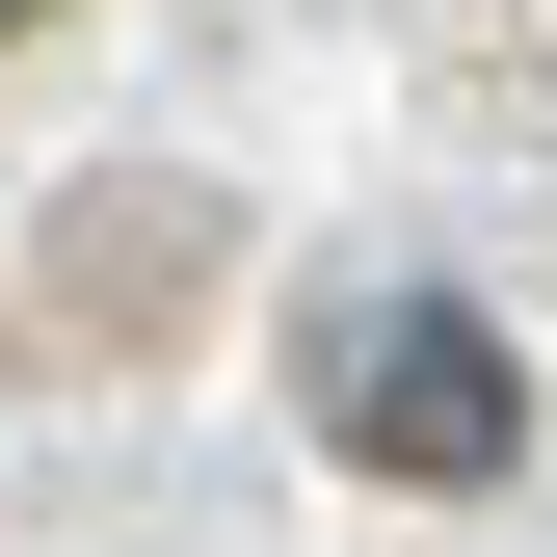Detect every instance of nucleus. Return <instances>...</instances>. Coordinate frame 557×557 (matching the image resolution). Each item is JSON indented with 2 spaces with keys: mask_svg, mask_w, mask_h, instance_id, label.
Returning a JSON list of instances; mask_svg holds the SVG:
<instances>
[{
  "mask_svg": "<svg viewBox=\"0 0 557 557\" xmlns=\"http://www.w3.org/2000/svg\"><path fill=\"white\" fill-rule=\"evenodd\" d=\"M319 451L398 478V505H478V478L531 451V345L478 319V293H345L319 319Z\"/></svg>",
  "mask_w": 557,
  "mask_h": 557,
  "instance_id": "f257e3e1",
  "label": "nucleus"
},
{
  "mask_svg": "<svg viewBox=\"0 0 557 557\" xmlns=\"http://www.w3.org/2000/svg\"><path fill=\"white\" fill-rule=\"evenodd\" d=\"M0 27H27V0H0Z\"/></svg>",
  "mask_w": 557,
  "mask_h": 557,
  "instance_id": "f03ea898",
  "label": "nucleus"
}]
</instances>
